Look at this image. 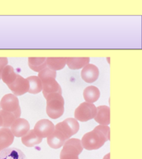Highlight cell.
Returning a JSON list of instances; mask_svg holds the SVG:
<instances>
[{"mask_svg":"<svg viewBox=\"0 0 142 159\" xmlns=\"http://www.w3.org/2000/svg\"><path fill=\"white\" fill-rule=\"evenodd\" d=\"M65 111V101L61 94L52 93L46 98V113L50 119H57Z\"/></svg>","mask_w":142,"mask_h":159,"instance_id":"cell-1","label":"cell"},{"mask_svg":"<svg viewBox=\"0 0 142 159\" xmlns=\"http://www.w3.org/2000/svg\"><path fill=\"white\" fill-rule=\"evenodd\" d=\"M105 141H106V139L105 135L100 130L95 128L94 130L88 132L83 136L81 140V143L84 149L91 151L100 149V147L104 146Z\"/></svg>","mask_w":142,"mask_h":159,"instance_id":"cell-2","label":"cell"},{"mask_svg":"<svg viewBox=\"0 0 142 159\" xmlns=\"http://www.w3.org/2000/svg\"><path fill=\"white\" fill-rule=\"evenodd\" d=\"M96 114V107L94 103L84 102L76 108L74 113V119L77 121L86 122L94 119Z\"/></svg>","mask_w":142,"mask_h":159,"instance_id":"cell-3","label":"cell"},{"mask_svg":"<svg viewBox=\"0 0 142 159\" xmlns=\"http://www.w3.org/2000/svg\"><path fill=\"white\" fill-rule=\"evenodd\" d=\"M33 130L38 137L47 138L55 130V125L49 119H41L36 123Z\"/></svg>","mask_w":142,"mask_h":159,"instance_id":"cell-4","label":"cell"},{"mask_svg":"<svg viewBox=\"0 0 142 159\" xmlns=\"http://www.w3.org/2000/svg\"><path fill=\"white\" fill-rule=\"evenodd\" d=\"M9 89L15 96H22L29 91V83L27 80L23 78L22 75H17L16 80L8 86Z\"/></svg>","mask_w":142,"mask_h":159,"instance_id":"cell-5","label":"cell"},{"mask_svg":"<svg viewBox=\"0 0 142 159\" xmlns=\"http://www.w3.org/2000/svg\"><path fill=\"white\" fill-rule=\"evenodd\" d=\"M10 131L13 134L14 136L16 137H22L23 135H26L29 129H30V125L29 122L25 119L19 118L15 120L12 125L10 126Z\"/></svg>","mask_w":142,"mask_h":159,"instance_id":"cell-6","label":"cell"},{"mask_svg":"<svg viewBox=\"0 0 142 159\" xmlns=\"http://www.w3.org/2000/svg\"><path fill=\"white\" fill-rule=\"evenodd\" d=\"M0 107L2 110L13 113L20 107L19 99L14 94H6L0 101Z\"/></svg>","mask_w":142,"mask_h":159,"instance_id":"cell-7","label":"cell"},{"mask_svg":"<svg viewBox=\"0 0 142 159\" xmlns=\"http://www.w3.org/2000/svg\"><path fill=\"white\" fill-rule=\"evenodd\" d=\"M100 75L99 69L95 64H88L81 71V77L87 83H93L98 79Z\"/></svg>","mask_w":142,"mask_h":159,"instance_id":"cell-8","label":"cell"},{"mask_svg":"<svg viewBox=\"0 0 142 159\" xmlns=\"http://www.w3.org/2000/svg\"><path fill=\"white\" fill-rule=\"evenodd\" d=\"M42 92L44 98L52 93H59L61 94V87L59 85V83L56 81V79H49L42 82Z\"/></svg>","mask_w":142,"mask_h":159,"instance_id":"cell-9","label":"cell"},{"mask_svg":"<svg viewBox=\"0 0 142 159\" xmlns=\"http://www.w3.org/2000/svg\"><path fill=\"white\" fill-rule=\"evenodd\" d=\"M66 141V138L65 137V135L56 129L52 132V134L47 137L48 145L53 149H59V148L63 147Z\"/></svg>","mask_w":142,"mask_h":159,"instance_id":"cell-10","label":"cell"},{"mask_svg":"<svg viewBox=\"0 0 142 159\" xmlns=\"http://www.w3.org/2000/svg\"><path fill=\"white\" fill-rule=\"evenodd\" d=\"M94 119L100 125H109V124H110V107L105 105L96 107V114Z\"/></svg>","mask_w":142,"mask_h":159,"instance_id":"cell-11","label":"cell"},{"mask_svg":"<svg viewBox=\"0 0 142 159\" xmlns=\"http://www.w3.org/2000/svg\"><path fill=\"white\" fill-rule=\"evenodd\" d=\"M14 139L15 136L9 128L0 129V152L11 146Z\"/></svg>","mask_w":142,"mask_h":159,"instance_id":"cell-12","label":"cell"},{"mask_svg":"<svg viewBox=\"0 0 142 159\" xmlns=\"http://www.w3.org/2000/svg\"><path fill=\"white\" fill-rule=\"evenodd\" d=\"M0 159H27V157L18 148L8 147L0 152Z\"/></svg>","mask_w":142,"mask_h":159,"instance_id":"cell-13","label":"cell"},{"mask_svg":"<svg viewBox=\"0 0 142 159\" xmlns=\"http://www.w3.org/2000/svg\"><path fill=\"white\" fill-rule=\"evenodd\" d=\"M90 58L88 57H82V58L70 57V58H66V65L71 70H79V69H83L88 64H90Z\"/></svg>","mask_w":142,"mask_h":159,"instance_id":"cell-14","label":"cell"},{"mask_svg":"<svg viewBox=\"0 0 142 159\" xmlns=\"http://www.w3.org/2000/svg\"><path fill=\"white\" fill-rule=\"evenodd\" d=\"M64 150L70 151L72 152L76 153L78 156L80 155L81 152L84 150V147L82 146L81 141L79 139L77 138H70L66 141V142L63 145V148Z\"/></svg>","mask_w":142,"mask_h":159,"instance_id":"cell-15","label":"cell"},{"mask_svg":"<svg viewBox=\"0 0 142 159\" xmlns=\"http://www.w3.org/2000/svg\"><path fill=\"white\" fill-rule=\"evenodd\" d=\"M28 65L32 70L39 73L41 70L47 67L46 58L45 57H29L28 58Z\"/></svg>","mask_w":142,"mask_h":159,"instance_id":"cell-16","label":"cell"},{"mask_svg":"<svg viewBox=\"0 0 142 159\" xmlns=\"http://www.w3.org/2000/svg\"><path fill=\"white\" fill-rule=\"evenodd\" d=\"M22 142L27 147H32L42 142V138L38 137L33 129H29V131L22 137Z\"/></svg>","mask_w":142,"mask_h":159,"instance_id":"cell-17","label":"cell"},{"mask_svg":"<svg viewBox=\"0 0 142 159\" xmlns=\"http://www.w3.org/2000/svg\"><path fill=\"white\" fill-rule=\"evenodd\" d=\"M100 96V92L96 86H90L84 89V98L87 102H90V103L95 102L96 101H98Z\"/></svg>","mask_w":142,"mask_h":159,"instance_id":"cell-18","label":"cell"},{"mask_svg":"<svg viewBox=\"0 0 142 159\" xmlns=\"http://www.w3.org/2000/svg\"><path fill=\"white\" fill-rule=\"evenodd\" d=\"M17 77V74L14 70V68L11 65H7L2 70V74H1V80H3V83H5L7 86L12 84L16 80Z\"/></svg>","mask_w":142,"mask_h":159,"instance_id":"cell-19","label":"cell"},{"mask_svg":"<svg viewBox=\"0 0 142 159\" xmlns=\"http://www.w3.org/2000/svg\"><path fill=\"white\" fill-rule=\"evenodd\" d=\"M66 64V58H64V57H62V58H53V57L46 58L47 67L50 68L52 70H61L65 67Z\"/></svg>","mask_w":142,"mask_h":159,"instance_id":"cell-20","label":"cell"},{"mask_svg":"<svg viewBox=\"0 0 142 159\" xmlns=\"http://www.w3.org/2000/svg\"><path fill=\"white\" fill-rule=\"evenodd\" d=\"M29 83V91L28 92L31 94H38L42 92V81L36 75H32L27 78Z\"/></svg>","mask_w":142,"mask_h":159,"instance_id":"cell-21","label":"cell"},{"mask_svg":"<svg viewBox=\"0 0 142 159\" xmlns=\"http://www.w3.org/2000/svg\"><path fill=\"white\" fill-rule=\"evenodd\" d=\"M0 115L3 119V128H10V126L12 125V124L16 119L13 113L7 111L0 110Z\"/></svg>","mask_w":142,"mask_h":159,"instance_id":"cell-22","label":"cell"},{"mask_svg":"<svg viewBox=\"0 0 142 159\" xmlns=\"http://www.w3.org/2000/svg\"><path fill=\"white\" fill-rule=\"evenodd\" d=\"M55 129H58L59 131L61 132L62 134L65 135V137L66 138V140L70 139V138L73 135L71 128L69 127V125H68L65 121L58 123L56 125H55Z\"/></svg>","mask_w":142,"mask_h":159,"instance_id":"cell-23","label":"cell"},{"mask_svg":"<svg viewBox=\"0 0 142 159\" xmlns=\"http://www.w3.org/2000/svg\"><path fill=\"white\" fill-rule=\"evenodd\" d=\"M37 77L40 79V80L43 82L44 80L49 79H56V71L50 70V68L46 67L45 69H43V70H41L38 73Z\"/></svg>","mask_w":142,"mask_h":159,"instance_id":"cell-24","label":"cell"},{"mask_svg":"<svg viewBox=\"0 0 142 159\" xmlns=\"http://www.w3.org/2000/svg\"><path fill=\"white\" fill-rule=\"evenodd\" d=\"M66 124H67L69 127L71 128V131H72V134L75 135L77 134L78 130H79V128H80V125H79V123L77 121V119H72V118H68V119H65L64 120Z\"/></svg>","mask_w":142,"mask_h":159,"instance_id":"cell-25","label":"cell"},{"mask_svg":"<svg viewBox=\"0 0 142 159\" xmlns=\"http://www.w3.org/2000/svg\"><path fill=\"white\" fill-rule=\"evenodd\" d=\"M60 159H79V157L76 153L62 149L60 153Z\"/></svg>","mask_w":142,"mask_h":159,"instance_id":"cell-26","label":"cell"},{"mask_svg":"<svg viewBox=\"0 0 142 159\" xmlns=\"http://www.w3.org/2000/svg\"><path fill=\"white\" fill-rule=\"evenodd\" d=\"M95 129L105 135L106 141H110V127L108 125H97Z\"/></svg>","mask_w":142,"mask_h":159,"instance_id":"cell-27","label":"cell"},{"mask_svg":"<svg viewBox=\"0 0 142 159\" xmlns=\"http://www.w3.org/2000/svg\"><path fill=\"white\" fill-rule=\"evenodd\" d=\"M13 114L15 115L16 117V119H19V118H21V114H22V110H21V107H19L17 109H16L15 112H13Z\"/></svg>","mask_w":142,"mask_h":159,"instance_id":"cell-28","label":"cell"},{"mask_svg":"<svg viewBox=\"0 0 142 159\" xmlns=\"http://www.w3.org/2000/svg\"><path fill=\"white\" fill-rule=\"evenodd\" d=\"M110 156H111V154H110V153H107V154L103 157V159H110Z\"/></svg>","mask_w":142,"mask_h":159,"instance_id":"cell-29","label":"cell"},{"mask_svg":"<svg viewBox=\"0 0 142 159\" xmlns=\"http://www.w3.org/2000/svg\"><path fill=\"white\" fill-rule=\"evenodd\" d=\"M3 125V119H2V117L0 115V127Z\"/></svg>","mask_w":142,"mask_h":159,"instance_id":"cell-30","label":"cell"},{"mask_svg":"<svg viewBox=\"0 0 142 159\" xmlns=\"http://www.w3.org/2000/svg\"><path fill=\"white\" fill-rule=\"evenodd\" d=\"M2 68H0V80H1V74H2Z\"/></svg>","mask_w":142,"mask_h":159,"instance_id":"cell-31","label":"cell"},{"mask_svg":"<svg viewBox=\"0 0 142 159\" xmlns=\"http://www.w3.org/2000/svg\"><path fill=\"white\" fill-rule=\"evenodd\" d=\"M0 110H1V107H0Z\"/></svg>","mask_w":142,"mask_h":159,"instance_id":"cell-32","label":"cell"},{"mask_svg":"<svg viewBox=\"0 0 142 159\" xmlns=\"http://www.w3.org/2000/svg\"><path fill=\"white\" fill-rule=\"evenodd\" d=\"M0 59H1V58H0Z\"/></svg>","mask_w":142,"mask_h":159,"instance_id":"cell-33","label":"cell"}]
</instances>
